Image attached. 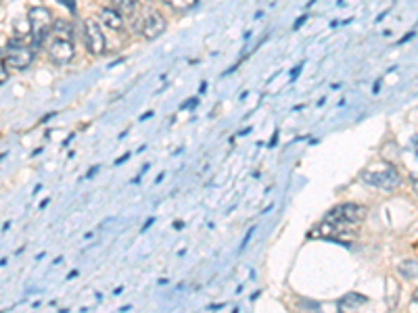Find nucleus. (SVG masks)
<instances>
[{"label":"nucleus","mask_w":418,"mask_h":313,"mask_svg":"<svg viewBox=\"0 0 418 313\" xmlns=\"http://www.w3.org/2000/svg\"><path fill=\"white\" fill-rule=\"evenodd\" d=\"M362 182L381 188V190H393L402 184V175L398 171V167L389 161H377L372 165H368L362 173H360Z\"/></svg>","instance_id":"obj_1"},{"label":"nucleus","mask_w":418,"mask_h":313,"mask_svg":"<svg viewBox=\"0 0 418 313\" xmlns=\"http://www.w3.org/2000/svg\"><path fill=\"white\" fill-rule=\"evenodd\" d=\"M27 21H30V36L34 40V46H42V42L46 40V36L53 27L51 11L44 6H36L27 13Z\"/></svg>","instance_id":"obj_2"},{"label":"nucleus","mask_w":418,"mask_h":313,"mask_svg":"<svg viewBox=\"0 0 418 313\" xmlns=\"http://www.w3.org/2000/svg\"><path fill=\"white\" fill-rule=\"evenodd\" d=\"M366 218V207L355 203H343L327 213V222H339V224H360Z\"/></svg>","instance_id":"obj_3"},{"label":"nucleus","mask_w":418,"mask_h":313,"mask_svg":"<svg viewBox=\"0 0 418 313\" xmlns=\"http://www.w3.org/2000/svg\"><path fill=\"white\" fill-rule=\"evenodd\" d=\"M84 42H86V48L90 55L98 57L107 51V40H105V34L100 29V25L94 21V19H86L84 21Z\"/></svg>","instance_id":"obj_4"},{"label":"nucleus","mask_w":418,"mask_h":313,"mask_svg":"<svg viewBox=\"0 0 418 313\" xmlns=\"http://www.w3.org/2000/svg\"><path fill=\"white\" fill-rule=\"evenodd\" d=\"M48 55L57 65H65L70 61H74L76 57V48H74V40L72 38H61L55 36L48 44Z\"/></svg>","instance_id":"obj_5"},{"label":"nucleus","mask_w":418,"mask_h":313,"mask_svg":"<svg viewBox=\"0 0 418 313\" xmlns=\"http://www.w3.org/2000/svg\"><path fill=\"white\" fill-rule=\"evenodd\" d=\"M4 63H6V67H13V69H25L34 63V53L25 44H11L6 48Z\"/></svg>","instance_id":"obj_6"},{"label":"nucleus","mask_w":418,"mask_h":313,"mask_svg":"<svg viewBox=\"0 0 418 313\" xmlns=\"http://www.w3.org/2000/svg\"><path fill=\"white\" fill-rule=\"evenodd\" d=\"M166 27L167 23L166 19H164V15L155 13V11H149V13L143 17V21H141V34H143L147 40L159 38V36L166 32Z\"/></svg>","instance_id":"obj_7"},{"label":"nucleus","mask_w":418,"mask_h":313,"mask_svg":"<svg viewBox=\"0 0 418 313\" xmlns=\"http://www.w3.org/2000/svg\"><path fill=\"white\" fill-rule=\"evenodd\" d=\"M100 21H103L107 27L115 29V32H122V29H124V17H122V13L115 11V8H103V11H100Z\"/></svg>","instance_id":"obj_8"},{"label":"nucleus","mask_w":418,"mask_h":313,"mask_svg":"<svg viewBox=\"0 0 418 313\" xmlns=\"http://www.w3.org/2000/svg\"><path fill=\"white\" fill-rule=\"evenodd\" d=\"M385 297H387V307L389 309H396L398 307V301H400V284L396 278H387L385 280Z\"/></svg>","instance_id":"obj_9"},{"label":"nucleus","mask_w":418,"mask_h":313,"mask_svg":"<svg viewBox=\"0 0 418 313\" xmlns=\"http://www.w3.org/2000/svg\"><path fill=\"white\" fill-rule=\"evenodd\" d=\"M366 303H368V297H364V295H360V293H349V295H345V297L339 301V307H341V309H355V307L366 305Z\"/></svg>","instance_id":"obj_10"},{"label":"nucleus","mask_w":418,"mask_h":313,"mask_svg":"<svg viewBox=\"0 0 418 313\" xmlns=\"http://www.w3.org/2000/svg\"><path fill=\"white\" fill-rule=\"evenodd\" d=\"M398 272H400L406 280H417V274H418L417 259H404V261L398 265Z\"/></svg>","instance_id":"obj_11"},{"label":"nucleus","mask_w":418,"mask_h":313,"mask_svg":"<svg viewBox=\"0 0 418 313\" xmlns=\"http://www.w3.org/2000/svg\"><path fill=\"white\" fill-rule=\"evenodd\" d=\"M53 32H55V36H61V38H72L74 40V27L67 23V21H63V19H59V21H53V27H51Z\"/></svg>","instance_id":"obj_12"},{"label":"nucleus","mask_w":418,"mask_h":313,"mask_svg":"<svg viewBox=\"0 0 418 313\" xmlns=\"http://www.w3.org/2000/svg\"><path fill=\"white\" fill-rule=\"evenodd\" d=\"M166 4H169L171 8H176V11H180V13H184V11H190L192 6H197V2L199 0H164Z\"/></svg>","instance_id":"obj_13"},{"label":"nucleus","mask_w":418,"mask_h":313,"mask_svg":"<svg viewBox=\"0 0 418 313\" xmlns=\"http://www.w3.org/2000/svg\"><path fill=\"white\" fill-rule=\"evenodd\" d=\"M119 8H124V11H128V8H132L138 0H113Z\"/></svg>","instance_id":"obj_14"},{"label":"nucleus","mask_w":418,"mask_h":313,"mask_svg":"<svg viewBox=\"0 0 418 313\" xmlns=\"http://www.w3.org/2000/svg\"><path fill=\"white\" fill-rule=\"evenodd\" d=\"M197 105H199V98H188L186 102H182V105H180V111H184V109H188V107H192V109H195Z\"/></svg>","instance_id":"obj_15"},{"label":"nucleus","mask_w":418,"mask_h":313,"mask_svg":"<svg viewBox=\"0 0 418 313\" xmlns=\"http://www.w3.org/2000/svg\"><path fill=\"white\" fill-rule=\"evenodd\" d=\"M57 2L65 4V6H67V11H70V13H74V15L78 13V11H76V0H57Z\"/></svg>","instance_id":"obj_16"},{"label":"nucleus","mask_w":418,"mask_h":313,"mask_svg":"<svg viewBox=\"0 0 418 313\" xmlns=\"http://www.w3.org/2000/svg\"><path fill=\"white\" fill-rule=\"evenodd\" d=\"M253 234H255V228H249V230H247V234H245V238H243L241 251H245V248H247V244H249V240L253 238Z\"/></svg>","instance_id":"obj_17"},{"label":"nucleus","mask_w":418,"mask_h":313,"mask_svg":"<svg viewBox=\"0 0 418 313\" xmlns=\"http://www.w3.org/2000/svg\"><path fill=\"white\" fill-rule=\"evenodd\" d=\"M6 78H8V72H6V63H4V61H0V84H2V81H6Z\"/></svg>","instance_id":"obj_18"},{"label":"nucleus","mask_w":418,"mask_h":313,"mask_svg":"<svg viewBox=\"0 0 418 313\" xmlns=\"http://www.w3.org/2000/svg\"><path fill=\"white\" fill-rule=\"evenodd\" d=\"M308 17H310L308 13H306V15H301V17H299V19L295 21V25H293V29H299V27H301V25H303L306 21H308Z\"/></svg>","instance_id":"obj_19"},{"label":"nucleus","mask_w":418,"mask_h":313,"mask_svg":"<svg viewBox=\"0 0 418 313\" xmlns=\"http://www.w3.org/2000/svg\"><path fill=\"white\" fill-rule=\"evenodd\" d=\"M278 136H280V132H278V130H274V134H272V138H270V145H268V147H276V145H278Z\"/></svg>","instance_id":"obj_20"},{"label":"nucleus","mask_w":418,"mask_h":313,"mask_svg":"<svg viewBox=\"0 0 418 313\" xmlns=\"http://www.w3.org/2000/svg\"><path fill=\"white\" fill-rule=\"evenodd\" d=\"M98 169H100V165H94V167H92V169H90V171L86 173V178H88V180H92V178H94V175L98 173Z\"/></svg>","instance_id":"obj_21"},{"label":"nucleus","mask_w":418,"mask_h":313,"mask_svg":"<svg viewBox=\"0 0 418 313\" xmlns=\"http://www.w3.org/2000/svg\"><path fill=\"white\" fill-rule=\"evenodd\" d=\"M301 69H303V63H299V65L291 72V79H297V76L301 74Z\"/></svg>","instance_id":"obj_22"},{"label":"nucleus","mask_w":418,"mask_h":313,"mask_svg":"<svg viewBox=\"0 0 418 313\" xmlns=\"http://www.w3.org/2000/svg\"><path fill=\"white\" fill-rule=\"evenodd\" d=\"M153 224H155V218H149V220L145 222V226H143V232H147V230H149V228H151Z\"/></svg>","instance_id":"obj_23"},{"label":"nucleus","mask_w":418,"mask_h":313,"mask_svg":"<svg viewBox=\"0 0 418 313\" xmlns=\"http://www.w3.org/2000/svg\"><path fill=\"white\" fill-rule=\"evenodd\" d=\"M128 159H130V153H126V155L119 156V159H117V161H115V165H122V163H126V161H128Z\"/></svg>","instance_id":"obj_24"},{"label":"nucleus","mask_w":418,"mask_h":313,"mask_svg":"<svg viewBox=\"0 0 418 313\" xmlns=\"http://www.w3.org/2000/svg\"><path fill=\"white\" fill-rule=\"evenodd\" d=\"M412 36H414V32H410V34H406V36H404V38L400 40V44H406V42H408V40H410Z\"/></svg>","instance_id":"obj_25"},{"label":"nucleus","mask_w":418,"mask_h":313,"mask_svg":"<svg viewBox=\"0 0 418 313\" xmlns=\"http://www.w3.org/2000/svg\"><path fill=\"white\" fill-rule=\"evenodd\" d=\"M222 307H226L224 303H216V305H209V312H216V309H222Z\"/></svg>","instance_id":"obj_26"},{"label":"nucleus","mask_w":418,"mask_h":313,"mask_svg":"<svg viewBox=\"0 0 418 313\" xmlns=\"http://www.w3.org/2000/svg\"><path fill=\"white\" fill-rule=\"evenodd\" d=\"M379 90H381V81H377V84L372 86V94H379Z\"/></svg>","instance_id":"obj_27"},{"label":"nucleus","mask_w":418,"mask_h":313,"mask_svg":"<svg viewBox=\"0 0 418 313\" xmlns=\"http://www.w3.org/2000/svg\"><path fill=\"white\" fill-rule=\"evenodd\" d=\"M151 117H153V111H149V113L141 115V121H145V119H151Z\"/></svg>","instance_id":"obj_28"},{"label":"nucleus","mask_w":418,"mask_h":313,"mask_svg":"<svg viewBox=\"0 0 418 313\" xmlns=\"http://www.w3.org/2000/svg\"><path fill=\"white\" fill-rule=\"evenodd\" d=\"M184 228V222H174V230H182Z\"/></svg>","instance_id":"obj_29"},{"label":"nucleus","mask_w":418,"mask_h":313,"mask_svg":"<svg viewBox=\"0 0 418 313\" xmlns=\"http://www.w3.org/2000/svg\"><path fill=\"white\" fill-rule=\"evenodd\" d=\"M205 88H207V81H203V84L199 86V94H203V92H205Z\"/></svg>","instance_id":"obj_30"},{"label":"nucleus","mask_w":418,"mask_h":313,"mask_svg":"<svg viewBox=\"0 0 418 313\" xmlns=\"http://www.w3.org/2000/svg\"><path fill=\"white\" fill-rule=\"evenodd\" d=\"M249 132H251V128H245V130H241V132H239V136H247Z\"/></svg>","instance_id":"obj_31"},{"label":"nucleus","mask_w":418,"mask_h":313,"mask_svg":"<svg viewBox=\"0 0 418 313\" xmlns=\"http://www.w3.org/2000/svg\"><path fill=\"white\" fill-rule=\"evenodd\" d=\"M259 295H261V291H255V293H253V295H251V301H255V299H257V297H259Z\"/></svg>","instance_id":"obj_32"},{"label":"nucleus","mask_w":418,"mask_h":313,"mask_svg":"<svg viewBox=\"0 0 418 313\" xmlns=\"http://www.w3.org/2000/svg\"><path fill=\"white\" fill-rule=\"evenodd\" d=\"M76 276H78V269H76V272H72V274H70V276H67V280H74V278H76Z\"/></svg>","instance_id":"obj_33"},{"label":"nucleus","mask_w":418,"mask_h":313,"mask_svg":"<svg viewBox=\"0 0 418 313\" xmlns=\"http://www.w3.org/2000/svg\"><path fill=\"white\" fill-rule=\"evenodd\" d=\"M0 2H2V0H0Z\"/></svg>","instance_id":"obj_34"}]
</instances>
